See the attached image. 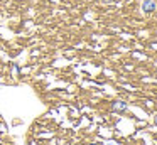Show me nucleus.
I'll use <instances>...</instances> for the list:
<instances>
[{
    "instance_id": "nucleus-2",
    "label": "nucleus",
    "mask_w": 157,
    "mask_h": 145,
    "mask_svg": "<svg viewBox=\"0 0 157 145\" xmlns=\"http://www.w3.org/2000/svg\"><path fill=\"white\" fill-rule=\"evenodd\" d=\"M113 110H118V111L127 110V103H123V101H117V103H113Z\"/></svg>"
},
{
    "instance_id": "nucleus-3",
    "label": "nucleus",
    "mask_w": 157,
    "mask_h": 145,
    "mask_svg": "<svg viewBox=\"0 0 157 145\" xmlns=\"http://www.w3.org/2000/svg\"><path fill=\"white\" fill-rule=\"evenodd\" d=\"M103 2H112V0H103Z\"/></svg>"
},
{
    "instance_id": "nucleus-5",
    "label": "nucleus",
    "mask_w": 157,
    "mask_h": 145,
    "mask_svg": "<svg viewBox=\"0 0 157 145\" xmlns=\"http://www.w3.org/2000/svg\"><path fill=\"white\" fill-rule=\"evenodd\" d=\"M93 145H98V143H93Z\"/></svg>"
},
{
    "instance_id": "nucleus-1",
    "label": "nucleus",
    "mask_w": 157,
    "mask_h": 145,
    "mask_svg": "<svg viewBox=\"0 0 157 145\" xmlns=\"http://www.w3.org/2000/svg\"><path fill=\"white\" fill-rule=\"evenodd\" d=\"M142 10H144V12H147V13L154 12V10H155V2H154V0H144Z\"/></svg>"
},
{
    "instance_id": "nucleus-4",
    "label": "nucleus",
    "mask_w": 157,
    "mask_h": 145,
    "mask_svg": "<svg viewBox=\"0 0 157 145\" xmlns=\"http://www.w3.org/2000/svg\"><path fill=\"white\" fill-rule=\"evenodd\" d=\"M155 125H157V116H155Z\"/></svg>"
}]
</instances>
